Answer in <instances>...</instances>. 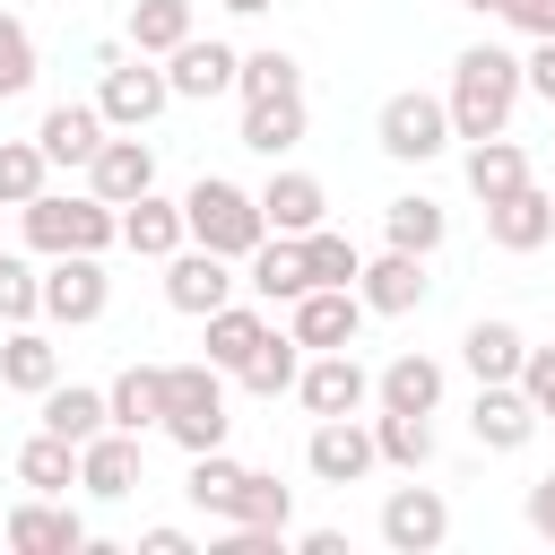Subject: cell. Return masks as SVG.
I'll return each mask as SVG.
<instances>
[{
    "instance_id": "obj_1",
    "label": "cell",
    "mask_w": 555,
    "mask_h": 555,
    "mask_svg": "<svg viewBox=\"0 0 555 555\" xmlns=\"http://www.w3.org/2000/svg\"><path fill=\"white\" fill-rule=\"evenodd\" d=\"M529 87H520V52H503V43H468L460 61H451V139H494V130H512V104H520Z\"/></svg>"
},
{
    "instance_id": "obj_2",
    "label": "cell",
    "mask_w": 555,
    "mask_h": 555,
    "mask_svg": "<svg viewBox=\"0 0 555 555\" xmlns=\"http://www.w3.org/2000/svg\"><path fill=\"white\" fill-rule=\"evenodd\" d=\"M17 225H26V251H104V243H121V208H104L95 191H35L26 208H17Z\"/></svg>"
},
{
    "instance_id": "obj_3",
    "label": "cell",
    "mask_w": 555,
    "mask_h": 555,
    "mask_svg": "<svg viewBox=\"0 0 555 555\" xmlns=\"http://www.w3.org/2000/svg\"><path fill=\"white\" fill-rule=\"evenodd\" d=\"M182 234L199 243V251H225V260H243L269 225H260V199L243 191V182H225V173H199L191 191H182Z\"/></svg>"
},
{
    "instance_id": "obj_4",
    "label": "cell",
    "mask_w": 555,
    "mask_h": 555,
    "mask_svg": "<svg viewBox=\"0 0 555 555\" xmlns=\"http://www.w3.org/2000/svg\"><path fill=\"white\" fill-rule=\"evenodd\" d=\"M225 373L199 356V364H165V434L182 451H217L225 442Z\"/></svg>"
},
{
    "instance_id": "obj_5",
    "label": "cell",
    "mask_w": 555,
    "mask_h": 555,
    "mask_svg": "<svg viewBox=\"0 0 555 555\" xmlns=\"http://www.w3.org/2000/svg\"><path fill=\"white\" fill-rule=\"evenodd\" d=\"M373 139H382V156H390V165H434V156L451 147V104H442V95H425V87H399V95H382Z\"/></svg>"
},
{
    "instance_id": "obj_6",
    "label": "cell",
    "mask_w": 555,
    "mask_h": 555,
    "mask_svg": "<svg viewBox=\"0 0 555 555\" xmlns=\"http://www.w3.org/2000/svg\"><path fill=\"white\" fill-rule=\"evenodd\" d=\"M173 104V87H165V69L147 61V52H113L104 61V87H95V113H104V130H147L156 113Z\"/></svg>"
},
{
    "instance_id": "obj_7",
    "label": "cell",
    "mask_w": 555,
    "mask_h": 555,
    "mask_svg": "<svg viewBox=\"0 0 555 555\" xmlns=\"http://www.w3.org/2000/svg\"><path fill=\"white\" fill-rule=\"evenodd\" d=\"M104 304H113L104 251H52V269H43V321L87 330V321H104Z\"/></svg>"
},
{
    "instance_id": "obj_8",
    "label": "cell",
    "mask_w": 555,
    "mask_h": 555,
    "mask_svg": "<svg viewBox=\"0 0 555 555\" xmlns=\"http://www.w3.org/2000/svg\"><path fill=\"white\" fill-rule=\"evenodd\" d=\"M304 468H312L321 486H364V477L382 468V451H373V425H364V416H312Z\"/></svg>"
},
{
    "instance_id": "obj_9",
    "label": "cell",
    "mask_w": 555,
    "mask_h": 555,
    "mask_svg": "<svg viewBox=\"0 0 555 555\" xmlns=\"http://www.w3.org/2000/svg\"><path fill=\"white\" fill-rule=\"evenodd\" d=\"M286 330H295L304 356H321V347H356V330H364V295H356V286H304V295L286 304Z\"/></svg>"
},
{
    "instance_id": "obj_10",
    "label": "cell",
    "mask_w": 555,
    "mask_h": 555,
    "mask_svg": "<svg viewBox=\"0 0 555 555\" xmlns=\"http://www.w3.org/2000/svg\"><path fill=\"white\" fill-rule=\"evenodd\" d=\"M442 538H451L442 486H390V494H382V546H390V555H434Z\"/></svg>"
},
{
    "instance_id": "obj_11",
    "label": "cell",
    "mask_w": 555,
    "mask_h": 555,
    "mask_svg": "<svg viewBox=\"0 0 555 555\" xmlns=\"http://www.w3.org/2000/svg\"><path fill=\"white\" fill-rule=\"evenodd\" d=\"M87 191H95L104 208H130L139 191H156V147H147L139 130H104V147L87 156Z\"/></svg>"
},
{
    "instance_id": "obj_12",
    "label": "cell",
    "mask_w": 555,
    "mask_h": 555,
    "mask_svg": "<svg viewBox=\"0 0 555 555\" xmlns=\"http://www.w3.org/2000/svg\"><path fill=\"white\" fill-rule=\"evenodd\" d=\"M234 286H243V278H234V260H225V251L182 243V251L165 260V304H173V312H191V321H208L217 304H234Z\"/></svg>"
},
{
    "instance_id": "obj_13",
    "label": "cell",
    "mask_w": 555,
    "mask_h": 555,
    "mask_svg": "<svg viewBox=\"0 0 555 555\" xmlns=\"http://www.w3.org/2000/svg\"><path fill=\"white\" fill-rule=\"evenodd\" d=\"M295 399H304L312 416H356V408L373 399V373H364L347 347H321V356H304V373H295Z\"/></svg>"
},
{
    "instance_id": "obj_14",
    "label": "cell",
    "mask_w": 555,
    "mask_h": 555,
    "mask_svg": "<svg viewBox=\"0 0 555 555\" xmlns=\"http://www.w3.org/2000/svg\"><path fill=\"white\" fill-rule=\"evenodd\" d=\"M78 486H87L95 503H121V494H139V486H147V451H139V434L104 425L95 442H78Z\"/></svg>"
},
{
    "instance_id": "obj_15",
    "label": "cell",
    "mask_w": 555,
    "mask_h": 555,
    "mask_svg": "<svg viewBox=\"0 0 555 555\" xmlns=\"http://www.w3.org/2000/svg\"><path fill=\"white\" fill-rule=\"evenodd\" d=\"M9 546H17V555H87L95 538H87V520L69 512V494H26V503L9 512Z\"/></svg>"
},
{
    "instance_id": "obj_16",
    "label": "cell",
    "mask_w": 555,
    "mask_h": 555,
    "mask_svg": "<svg viewBox=\"0 0 555 555\" xmlns=\"http://www.w3.org/2000/svg\"><path fill=\"white\" fill-rule=\"evenodd\" d=\"M356 295H364V312H390V321H399V312H416V304L434 295L425 251H399V243H390V251H373V260L356 269Z\"/></svg>"
},
{
    "instance_id": "obj_17",
    "label": "cell",
    "mask_w": 555,
    "mask_h": 555,
    "mask_svg": "<svg viewBox=\"0 0 555 555\" xmlns=\"http://www.w3.org/2000/svg\"><path fill=\"white\" fill-rule=\"evenodd\" d=\"M546 416L529 408V390L520 382H477V408H468V434H477V451H529V434H538Z\"/></svg>"
},
{
    "instance_id": "obj_18",
    "label": "cell",
    "mask_w": 555,
    "mask_h": 555,
    "mask_svg": "<svg viewBox=\"0 0 555 555\" xmlns=\"http://www.w3.org/2000/svg\"><path fill=\"white\" fill-rule=\"evenodd\" d=\"M234 43H208V35H182L173 52H165V87L182 95V104H208V95H234Z\"/></svg>"
},
{
    "instance_id": "obj_19",
    "label": "cell",
    "mask_w": 555,
    "mask_h": 555,
    "mask_svg": "<svg viewBox=\"0 0 555 555\" xmlns=\"http://www.w3.org/2000/svg\"><path fill=\"white\" fill-rule=\"evenodd\" d=\"M486 243H494V251H538V243H555V191L520 182V191L486 199Z\"/></svg>"
},
{
    "instance_id": "obj_20",
    "label": "cell",
    "mask_w": 555,
    "mask_h": 555,
    "mask_svg": "<svg viewBox=\"0 0 555 555\" xmlns=\"http://www.w3.org/2000/svg\"><path fill=\"white\" fill-rule=\"evenodd\" d=\"M243 286H251L260 304H295V295L312 286V269H304V234H260V243L243 251Z\"/></svg>"
},
{
    "instance_id": "obj_21",
    "label": "cell",
    "mask_w": 555,
    "mask_h": 555,
    "mask_svg": "<svg viewBox=\"0 0 555 555\" xmlns=\"http://www.w3.org/2000/svg\"><path fill=\"white\" fill-rule=\"evenodd\" d=\"M251 199H260V225H269V234H312V225H330V191H321L312 173H269Z\"/></svg>"
},
{
    "instance_id": "obj_22",
    "label": "cell",
    "mask_w": 555,
    "mask_h": 555,
    "mask_svg": "<svg viewBox=\"0 0 555 555\" xmlns=\"http://www.w3.org/2000/svg\"><path fill=\"white\" fill-rule=\"evenodd\" d=\"M304 130H312L304 87H295V95H251V104H243V147H251V156H269V165H278L286 147H304Z\"/></svg>"
},
{
    "instance_id": "obj_23",
    "label": "cell",
    "mask_w": 555,
    "mask_h": 555,
    "mask_svg": "<svg viewBox=\"0 0 555 555\" xmlns=\"http://www.w3.org/2000/svg\"><path fill=\"white\" fill-rule=\"evenodd\" d=\"M373 408H408V416H434L442 408V364L434 356H390L382 373H373Z\"/></svg>"
},
{
    "instance_id": "obj_24",
    "label": "cell",
    "mask_w": 555,
    "mask_h": 555,
    "mask_svg": "<svg viewBox=\"0 0 555 555\" xmlns=\"http://www.w3.org/2000/svg\"><path fill=\"white\" fill-rule=\"evenodd\" d=\"M104 416H113L121 434L165 425V364H121V373L104 382Z\"/></svg>"
},
{
    "instance_id": "obj_25",
    "label": "cell",
    "mask_w": 555,
    "mask_h": 555,
    "mask_svg": "<svg viewBox=\"0 0 555 555\" xmlns=\"http://www.w3.org/2000/svg\"><path fill=\"white\" fill-rule=\"evenodd\" d=\"M121 243L139 251V260H173L191 234H182V199H156V191H139L130 208H121Z\"/></svg>"
},
{
    "instance_id": "obj_26",
    "label": "cell",
    "mask_w": 555,
    "mask_h": 555,
    "mask_svg": "<svg viewBox=\"0 0 555 555\" xmlns=\"http://www.w3.org/2000/svg\"><path fill=\"white\" fill-rule=\"evenodd\" d=\"M0 382H9V390H26V399H43V390L61 382V347H52L43 330L9 321V338H0Z\"/></svg>"
},
{
    "instance_id": "obj_27",
    "label": "cell",
    "mask_w": 555,
    "mask_h": 555,
    "mask_svg": "<svg viewBox=\"0 0 555 555\" xmlns=\"http://www.w3.org/2000/svg\"><path fill=\"white\" fill-rule=\"evenodd\" d=\"M35 147H43L52 165H87V156L104 147V113H95V104H52V113L35 121Z\"/></svg>"
},
{
    "instance_id": "obj_28",
    "label": "cell",
    "mask_w": 555,
    "mask_h": 555,
    "mask_svg": "<svg viewBox=\"0 0 555 555\" xmlns=\"http://www.w3.org/2000/svg\"><path fill=\"white\" fill-rule=\"evenodd\" d=\"M520 356H529V338L512 321H468V338H460V364L477 382H520Z\"/></svg>"
},
{
    "instance_id": "obj_29",
    "label": "cell",
    "mask_w": 555,
    "mask_h": 555,
    "mask_svg": "<svg viewBox=\"0 0 555 555\" xmlns=\"http://www.w3.org/2000/svg\"><path fill=\"white\" fill-rule=\"evenodd\" d=\"M382 234H390L399 251H425V260H434V251H442V234H451V208H442V199H425V191H408V199H390V208H382Z\"/></svg>"
},
{
    "instance_id": "obj_30",
    "label": "cell",
    "mask_w": 555,
    "mask_h": 555,
    "mask_svg": "<svg viewBox=\"0 0 555 555\" xmlns=\"http://www.w3.org/2000/svg\"><path fill=\"white\" fill-rule=\"evenodd\" d=\"M295 373H304V347H295V330H269L243 364H234V382L251 390V399H278V390H295Z\"/></svg>"
},
{
    "instance_id": "obj_31",
    "label": "cell",
    "mask_w": 555,
    "mask_h": 555,
    "mask_svg": "<svg viewBox=\"0 0 555 555\" xmlns=\"http://www.w3.org/2000/svg\"><path fill=\"white\" fill-rule=\"evenodd\" d=\"M113 416H104V390H87V382H52L43 390V434H61V442H95Z\"/></svg>"
},
{
    "instance_id": "obj_32",
    "label": "cell",
    "mask_w": 555,
    "mask_h": 555,
    "mask_svg": "<svg viewBox=\"0 0 555 555\" xmlns=\"http://www.w3.org/2000/svg\"><path fill=\"white\" fill-rule=\"evenodd\" d=\"M260 338H269L260 304H217V312H208V364H217L225 382H234V364H243V356H251Z\"/></svg>"
},
{
    "instance_id": "obj_33",
    "label": "cell",
    "mask_w": 555,
    "mask_h": 555,
    "mask_svg": "<svg viewBox=\"0 0 555 555\" xmlns=\"http://www.w3.org/2000/svg\"><path fill=\"white\" fill-rule=\"evenodd\" d=\"M373 451L390 460V468H434V416H408V408H382L373 416Z\"/></svg>"
},
{
    "instance_id": "obj_34",
    "label": "cell",
    "mask_w": 555,
    "mask_h": 555,
    "mask_svg": "<svg viewBox=\"0 0 555 555\" xmlns=\"http://www.w3.org/2000/svg\"><path fill=\"white\" fill-rule=\"evenodd\" d=\"M182 494H191L208 520H234V494H243V460H225V442H217V451H191V477H182Z\"/></svg>"
},
{
    "instance_id": "obj_35",
    "label": "cell",
    "mask_w": 555,
    "mask_h": 555,
    "mask_svg": "<svg viewBox=\"0 0 555 555\" xmlns=\"http://www.w3.org/2000/svg\"><path fill=\"white\" fill-rule=\"evenodd\" d=\"M520 182H529V156H520L503 130H494V139H468V191H477V199H503V191H520Z\"/></svg>"
},
{
    "instance_id": "obj_36",
    "label": "cell",
    "mask_w": 555,
    "mask_h": 555,
    "mask_svg": "<svg viewBox=\"0 0 555 555\" xmlns=\"http://www.w3.org/2000/svg\"><path fill=\"white\" fill-rule=\"evenodd\" d=\"M17 486H35V494H69V486H78V442L35 434V442L17 451Z\"/></svg>"
},
{
    "instance_id": "obj_37",
    "label": "cell",
    "mask_w": 555,
    "mask_h": 555,
    "mask_svg": "<svg viewBox=\"0 0 555 555\" xmlns=\"http://www.w3.org/2000/svg\"><path fill=\"white\" fill-rule=\"evenodd\" d=\"M182 35H191V0H130V52L165 61Z\"/></svg>"
},
{
    "instance_id": "obj_38",
    "label": "cell",
    "mask_w": 555,
    "mask_h": 555,
    "mask_svg": "<svg viewBox=\"0 0 555 555\" xmlns=\"http://www.w3.org/2000/svg\"><path fill=\"white\" fill-rule=\"evenodd\" d=\"M295 87H304V61L278 52V43H260V52L234 61V95H243V104H251V95H295Z\"/></svg>"
},
{
    "instance_id": "obj_39",
    "label": "cell",
    "mask_w": 555,
    "mask_h": 555,
    "mask_svg": "<svg viewBox=\"0 0 555 555\" xmlns=\"http://www.w3.org/2000/svg\"><path fill=\"white\" fill-rule=\"evenodd\" d=\"M234 520H243V529H286V520H295V486H278L269 468H243Z\"/></svg>"
},
{
    "instance_id": "obj_40",
    "label": "cell",
    "mask_w": 555,
    "mask_h": 555,
    "mask_svg": "<svg viewBox=\"0 0 555 555\" xmlns=\"http://www.w3.org/2000/svg\"><path fill=\"white\" fill-rule=\"evenodd\" d=\"M43 182H52V156L35 139H0V208H26Z\"/></svg>"
},
{
    "instance_id": "obj_41",
    "label": "cell",
    "mask_w": 555,
    "mask_h": 555,
    "mask_svg": "<svg viewBox=\"0 0 555 555\" xmlns=\"http://www.w3.org/2000/svg\"><path fill=\"white\" fill-rule=\"evenodd\" d=\"M304 269H312V286H356L364 251H356L338 225H312V234H304Z\"/></svg>"
},
{
    "instance_id": "obj_42",
    "label": "cell",
    "mask_w": 555,
    "mask_h": 555,
    "mask_svg": "<svg viewBox=\"0 0 555 555\" xmlns=\"http://www.w3.org/2000/svg\"><path fill=\"white\" fill-rule=\"evenodd\" d=\"M43 312V269L26 251H0V321H35Z\"/></svg>"
},
{
    "instance_id": "obj_43",
    "label": "cell",
    "mask_w": 555,
    "mask_h": 555,
    "mask_svg": "<svg viewBox=\"0 0 555 555\" xmlns=\"http://www.w3.org/2000/svg\"><path fill=\"white\" fill-rule=\"evenodd\" d=\"M26 87H35V35H26V17L0 9V95H26Z\"/></svg>"
},
{
    "instance_id": "obj_44",
    "label": "cell",
    "mask_w": 555,
    "mask_h": 555,
    "mask_svg": "<svg viewBox=\"0 0 555 555\" xmlns=\"http://www.w3.org/2000/svg\"><path fill=\"white\" fill-rule=\"evenodd\" d=\"M520 390H529V408L555 425V347H529V356H520Z\"/></svg>"
},
{
    "instance_id": "obj_45",
    "label": "cell",
    "mask_w": 555,
    "mask_h": 555,
    "mask_svg": "<svg viewBox=\"0 0 555 555\" xmlns=\"http://www.w3.org/2000/svg\"><path fill=\"white\" fill-rule=\"evenodd\" d=\"M494 17H503L512 35H529V43L555 35V0H494Z\"/></svg>"
},
{
    "instance_id": "obj_46",
    "label": "cell",
    "mask_w": 555,
    "mask_h": 555,
    "mask_svg": "<svg viewBox=\"0 0 555 555\" xmlns=\"http://www.w3.org/2000/svg\"><path fill=\"white\" fill-rule=\"evenodd\" d=\"M520 87L555 104V35H538V43H529V61H520Z\"/></svg>"
},
{
    "instance_id": "obj_47",
    "label": "cell",
    "mask_w": 555,
    "mask_h": 555,
    "mask_svg": "<svg viewBox=\"0 0 555 555\" xmlns=\"http://www.w3.org/2000/svg\"><path fill=\"white\" fill-rule=\"evenodd\" d=\"M520 512H529V529H538V538L555 546V468H546V477L529 486V503H520Z\"/></svg>"
},
{
    "instance_id": "obj_48",
    "label": "cell",
    "mask_w": 555,
    "mask_h": 555,
    "mask_svg": "<svg viewBox=\"0 0 555 555\" xmlns=\"http://www.w3.org/2000/svg\"><path fill=\"white\" fill-rule=\"evenodd\" d=\"M139 546H147V555H191V529H173V520H156V529H139Z\"/></svg>"
},
{
    "instance_id": "obj_49",
    "label": "cell",
    "mask_w": 555,
    "mask_h": 555,
    "mask_svg": "<svg viewBox=\"0 0 555 555\" xmlns=\"http://www.w3.org/2000/svg\"><path fill=\"white\" fill-rule=\"evenodd\" d=\"M295 546H304V555H347V538H338V529H304Z\"/></svg>"
},
{
    "instance_id": "obj_50",
    "label": "cell",
    "mask_w": 555,
    "mask_h": 555,
    "mask_svg": "<svg viewBox=\"0 0 555 555\" xmlns=\"http://www.w3.org/2000/svg\"><path fill=\"white\" fill-rule=\"evenodd\" d=\"M217 9H234V17H260V9H269V0H217Z\"/></svg>"
},
{
    "instance_id": "obj_51",
    "label": "cell",
    "mask_w": 555,
    "mask_h": 555,
    "mask_svg": "<svg viewBox=\"0 0 555 555\" xmlns=\"http://www.w3.org/2000/svg\"><path fill=\"white\" fill-rule=\"evenodd\" d=\"M460 9H477V17H494V0H460Z\"/></svg>"
}]
</instances>
